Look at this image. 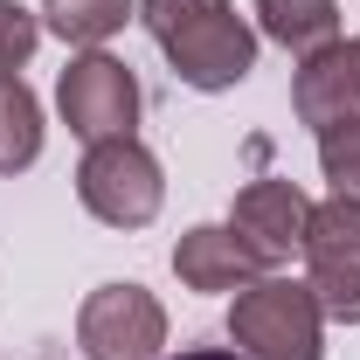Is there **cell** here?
<instances>
[{
  "mask_svg": "<svg viewBox=\"0 0 360 360\" xmlns=\"http://www.w3.org/2000/svg\"><path fill=\"white\" fill-rule=\"evenodd\" d=\"M139 21L187 90H236L257 70V28L236 0H139Z\"/></svg>",
  "mask_w": 360,
  "mask_h": 360,
  "instance_id": "6da1fadb",
  "label": "cell"
},
{
  "mask_svg": "<svg viewBox=\"0 0 360 360\" xmlns=\"http://www.w3.org/2000/svg\"><path fill=\"white\" fill-rule=\"evenodd\" d=\"M229 347L243 360H326V312L305 277H257L229 305Z\"/></svg>",
  "mask_w": 360,
  "mask_h": 360,
  "instance_id": "7a4b0ae2",
  "label": "cell"
},
{
  "mask_svg": "<svg viewBox=\"0 0 360 360\" xmlns=\"http://www.w3.org/2000/svg\"><path fill=\"white\" fill-rule=\"evenodd\" d=\"M56 111H63V125L84 139V146H104V139H139L146 97H139L132 63H118L104 49H84L56 77Z\"/></svg>",
  "mask_w": 360,
  "mask_h": 360,
  "instance_id": "3957f363",
  "label": "cell"
},
{
  "mask_svg": "<svg viewBox=\"0 0 360 360\" xmlns=\"http://www.w3.org/2000/svg\"><path fill=\"white\" fill-rule=\"evenodd\" d=\"M77 201L104 229H146L167 208V174H160V160L139 139H104V146H84Z\"/></svg>",
  "mask_w": 360,
  "mask_h": 360,
  "instance_id": "277c9868",
  "label": "cell"
},
{
  "mask_svg": "<svg viewBox=\"0 0 360 360\" xmlns=\"http://www.w3.org/2000/svg\"><path fill=\"white\" fill-rule=\"evenodd\" d=\"M77 354L84 360H160L167 354V305L146 284H97L77 305Z\"/></svg>",
  "mask_w": 360,
  "mask_h": 360,
  "instance_id": "5b68a950",
  "label": "cell"
},
{
  "mask_svg": "<svg viewBox=\"0 0 360 360\" xmlns=\"http://www.w3.org/2000/svg\"><path fill=\"white\" fill-rule=\"evenodd\" d=\"M305 284H312L319 312L360 326V201H312L305 229Z\"/></svg>",
  "mask_w": 360,
  "mask_h": 360,
  "instance_id": "8992f818",
  "label": "cell"
},
{
  "mask_svg": "<svg viewBox=\"0 0 360 360\" xmlns=\"http://www.w3.org/2000/svg\"><path fill=\"white\" fill-rule=\"evenodd\" d=\"M229 229H236V243L257 257V264H291V257H305V229H312V194L298 187V180H250L243 194H236V208H229Z\"/></svg>",
  "mask_w": 360,
  "mask_h": 360,
  "instance_id": "52a82bcc",
  "label": "cell"
},
{
  "mask_svg": "<svg viewBox=\"0 0 360 360\" xmlns=\"http://www.w3.org/2000/svg\"><path fill=\"white\" fill-rule=\"evenodd\" d=\"M174 277L187 291H243V284L264 277V264L236 243L229 222H201V229H187L174 243Z\"/></svg>",
  "mask_w": 360,
  "mask_h": 360,
  "instance_id": "ba28073f",
  "label": "cell"
},
{
  "mask_svg": "<svg viewBox=\"0 0 360 360\" xmlns=\"http://www.w3.org/2000/svg\"><path fill=\"white\" fill-rule=\"evenodd\" d=\"M291 111H298V125H312V132L340 125V118H360V70H354V56H347V42H333L326 56H312V63H298V77H291Z\"/></svg>",
  "mask_w": 360,
  "mask_h": 360,
  "instance_id": "9c48e42d",
  "label": "cell"
},
{
  "mask_svg": "<svg viewBox=\"0 0 360 360\" xmlns=\"http://www.w3.org/2000/svg\"><path fill=\"white\" fill-rule=\"evenodd\" d=\"M257 35L277 42L291 63H312L340 42V0H257Z\"/></svg>",
  "mask_w": 360,
  "mask_h": 360,
  "instance_id": "30bf717a",
  "label": "cell"
},
{
  "mask_svg": "<svg viewBox=\"0 0 360 360\" xmlns=\"http://www.w3.org/2000/svg\"><path fill=\"white\" fill-rule=\"evenodd\" d=\"M35 160H42V104L21 77H7L0 84V180L28 174Z\"/></svg>",
  "mask_w": 360,
  "mask_h": 360,
  "instance_id": "8fae6325",
  "label": "cell"
},
{
  "mask_svg": "<svg viewBox=\"0 0 360 360\" xmlns=\"http://www.w3.org/2000/svg\"><path fill=\"white\" fill-rule=\"evenodd\" d=\"M139 0H42V28H56L70 49H104Z\"/></svg>",
  "mask_w": 360,
  "mask_h": 360,
  "instance_id": "7c38bea8",
  "label": "cell"
},
{
  "mask_svg": "<svg viewBox=\"0 0 360 360\" xmlns=\"http://www.w3.org/2000/svg\"><path fill=\"white\" fill-rule=\"evenodd\" d=\"M319 174L340 201H360V118H340L319 132Z\"/></svg>",
  "mask_w": 360,
  "mask_h": 360,
  "instance_id": "4fadbf2b",
  "label": "cell"
},
{
  "mask_svg": "<svg viewBox=\"0 0 360 360\" xmlns=\"http://www.w3.org/2000/svg\"><path fill=\"white\" fill-rule=\"evenodd\" d=\"M35 42H42V14H35V7H21V0H0V84L28 70Z\"/></svg>",
  "mask_w": 360,
  "mask_h": 360,
  "instance_id": "5bb4252c",
  "label": "cell"
},
{
  "mask_svg": "<svg viewBox=\"0 0 360 360\" xmlns=\"http://www.w3.org/2000/svg\"><path fill=\"white\" fill-rule=\"evenodd\" d=\"M167 360H243L236 347H180V354H167Z\"/></svg>",
  "mask_w": 360,
  "mask_h": 360,
  "instance_id": "9a60e30c",
  "label": "cell"
},
{
  "mask_svg": "<svg viewBox=\"0 0 360 360\" xmlns=\"http://www.w3.org/2000/svg\"><path fill=\"white\" fill-rule=\"evenodd\" d=\"M347 56H354V70H360V35H354V42H347Z\"/></svg>",
  "mask_w": 360,
  "mask_h": 360,
  "instance_id": "2e32d148",
  "label": "cell"
}]
</instances>
